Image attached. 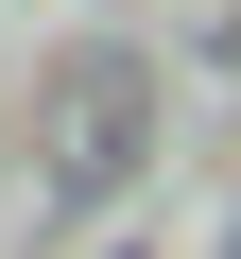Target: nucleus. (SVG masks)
<instances>
[{
	"mask_svg": "<svg viewBox=\"0 0 241 259\" xmlns=\"http://www.w3.org/2000/svg\"><path fill=\"white\" fill-rule=\"evenodd\" d=\"M120 156H138V69L86 52V69H69V190H103Z\"/></svg>",
	"mask_w": 241,
	"mask_h": 259,
	"instance_id": "obj_1",
	"label": "nucleus"
}]
</instances>
